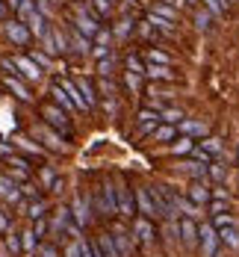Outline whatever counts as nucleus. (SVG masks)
Masks as SVG:
<instances>
[{
  "mask_svg": "<svg viewBox=\"0 0 239 257\" xmlns=\"http://www.w3.org/2000/svg\"><path fill=\"white\" fill-rule=\"evenodd\" d=\"M38 257H56V252H53L50 246H41V248H38Z\"/></svg>",
  "mask_w": 239,
  "mask_h": 257,
  "instance_id": "obj_54",
  "label": "nucleus"
},
{
  "mask_svg": "<svg viewBox=\"0 0 239 257\" xmlns=\"http://www.w3.org/2000/svg\"><path fill=\"white\" fill-rule=\"evenodd\" d=\"M6 12H9V3H6V0H0V21L6 18Z\"/></svg>",
  "mask_w": 239,
  "mask_h": 257,
  "instance_id": "obj_57",
  "label": "nucleus"
},
{
  "mask_svg": "<svg viewBox=\"0 0 239 257\" xmlns=\"http://www.w3.org/2000/svg\"><path fill=\"white\" fill-rule=\"evenodd\" d=\"M133 230H136V236L142 240V242H151L154 240V228H151V219H136V225H133Z\"/></svg>",
  "mask_w": 239,
  "mask_h": 257,
  "instance_id": "obj_21",
  "label": "nucleus"
},
{
  "mask_svg": "<svg viewBox=\"0 0 239 257\" xmlns=\"http://www.w3.org/2000/svg\"><path fill=\"white\" fill-rule=\"evenodd\" d=\"M174 133H177V130H174V124H163V128L154 130V139H157V142H166V139H171Z\"/></svg>",
  "mask_w": 239,
  "mask_h": 257,
  "instance_id": "obj_33",
  "label": "nucleus"
},
{
  "mask_svg": "<svg viewBox=\"0 0 239 257\" xmlns=\"http://www.w3.org/2000/svg\"><path fill=\"white\" fill-rule=\"evenodd\" d=\"M95 42H98V44H109V30H101L95 36Z\"/></svg>",
  "mask_w": 239,
  "mask_h": 257,
  "instance_id": "obj_52",
  "label": "nucleus"
},
{
  "mask_svg": "<svg viewBox=\"0 0 239 257\" xmlns=\"http://www.w3.org/2000/svg\"><path fill=\"white\" fill-rule=\"evenodd\" d=\"M148 24H151L154 30L166 32V36H169V32L174 30V21H169V18H163V15H157V12H148Z\"/></svg>",
  "mask_w": 239,
  "mask_h": 257,
  "instance_id": "obj_18",
  "label": "nucleus"
},
{
  "mask_svg": "<svg viewBox=\"0 0 239 257\" xmlns=\"http://www.w3.org/2000/svg\"><path fill=\"white\" fill-rule=\"evenodd\" d=\"M177 210L186 213L189 219H198V216H201V204H195V201H189V198H177Z\"/></svg>",
  "mask_w": 239,
  "mask_h": 257,
  "instance_id": "obj_23",
  "label": "nucleus"
},
{
  "mask_svg": "<svg viewBox=\"0 0 239 257\" xmlns=\"http://www.w3.org/2000/svg\"><path fill=\"white\" fill-rule=\"evenodd\" d=\"M136 213V195L130 192L127 186H118V216H133Z\"/></svg>",
  "mask_w": 239,
  "mask_h": 257,
  "instance_id": "obj_6",
  "label": "nucleus"
},
{
  "mask_svg": "<svg viewBox=\"0 0 239 257\" xmlns=\"http://www.w3.org/2000/svg\"><path fill=\"white\" fill-rule=\"evenodd\" d=\"M204 6L213 12V15H225V9H228L225 0H204Z\"/></svg>",
  "mask_w": 239,
  "mask_h": 257,
  "instance_id": "obj_40",
  "label": "nucleus"
},
{
  "mask_svg": "<svg viewBox=\"0 0 239 257\" xmlns=\"http://www.w3.org/2000/svg\"><path fill=\"white\" fill-rule=\"evenodd\" d=\"M160 118H163L166 124H180V122H183V112H180V110H174V106H166Z\"/></svg>",
  "mask_w": 239,
  "mask_h": 257,
  "instance_id": "obj_29",
  "label": "nucleus"
},
{
  "mask_svg": "<svg viewBox=\"0 0 239 257\" xmlns=\"http://www.w3.org/2000/svg\"><path fill=\"white\" fill-rule=\"evenodd\" d=\"M145 77H151V80H174L169 65H154V62L145 68Z\"/></svg>",
  "mask_w": 239,
  "mask_h": 257,
  "instance_id": "obj_17",
  "label": "nucleus"
},
{
  "mask_svg": "<svg viewBox=\"0 0 239 257\" xmlns=\"http://www.w3.org/2000/svg\"><path fill=\"white\" fill-rule=\"evenodd\" d=\"M151 12H157V15L169 18V21H177V9H174L171 3H154V9H151Z\"/></svg>",
  "mask_w": 239,
  "mask_h": 257,
  "instance_id": "obj_26",
  "label": "nucleus"
},
{
  "mask_svg": "<svg viewBox=\"0 0 239 257\" xmlns=\"http://www.w3.org/2000/svg\"><path fill=\"white\" fill-rule=\"evenodd\" d=\"M89 6H92L95 15H101V18H106V15L112 12V3H109V0H89Z\"/></svg>",
  "mask_w": 239,
  "mask_h": 257,
  "instance_id": "obj_31",
  "label": "nucleus"
},
{
  "mask_svg": "<svg viewBox=\"0 0 239 257\" xmlns=\"http://www.w3.org/2000/svg\"><path fill=\"white\" fill-rule=\"evenodd\" d=\"M136 204H139V213L145 216V219H154V216H160V210H157V201H154V195L151 190L145 186V190H136Z\"/></svg>",
  "mask_w": 239,
  "mask_h": 257,
  "instance_id": "obj_4",
  "label": "nucleus"
},
{
  "mask_svg": "<svg viewBox=\"0 0 239 257\" xmlns=\"http://www.w3.org/2000/svg\"><path fill=\"white\" fill-rule=\"evenodd\" d=\"M71 216L77 219V225H89V222H92V216H89V204L83 201V195L74 198V213H71Z\"/></svg>",
  "mask_w": 239,
  "mask_h": 257,
  "instance_id": "obj_14",
  "label": "nucleus"
},
{
  "mask_svg": "<svg viewBox=\"0 0 239 257\" xmlns=\"http://www.w3.org/2000/svg\"><path fill=\"white\" fill-rule=\"evenodd\" d=\"M27 27H30V32H33L35 38H44V36L50 32V30H47V24H44V15H41L38 9H35L30 18H27Z\"/></svg>",
  "mask_w": 239,
  "mask_h": 257,
  "instance_id": "obj_12",
  "label": "nucleus"
},
{
  "mask_svg": "<svg viewBox=\"0 0 239 257\" xmlns=\"http://www.w3.org/2000/svg\"><path fill=\"white\" fill-rule=\"evenodd\" d=\"M0 230H9V219H6V213L0 210Z\"/></svg>",
  "mask_w": 239,
  "mask_h": 257,
  "instance_id": "obj_56",
  "label": "nucleus"
},
{
  "mask_svg": "<svg viewBox=\"0 0 239 257\" xmlns=\"http://www.w3.org/2000/svg\"><path fill=\"white\" fill-rule=\"evenodd\" d=\"M68 42H71V50H77V54H92V38L83 36L80 30H71Z\"/></svg>",
  "mask_w": 239,
  "mask_h": 257,
  "instance_id": "obj_11",
  "label": "nucleus"
},
{
  "mask_svg": "<svg viewBox=\"0 0 239 257\" xmlns=\"http://www.w3.org/2000/svg\"><path fill=\"white\" fill-rule=\"evenodd\" d=\"M6 3H9V9H18V6H21L24 0H6Z\"/></svg>",
  "mask_w": 239,
  "mask_h": 257,
  "instance_id": "obj_58",
  "label": "nucleus"
},
{
  "mask_svg": "<svg viewBox=\"0 0 239 257\" xmlns=\"http://www.w3.org/2000/svg\"><path fill=\"white\" fill-rule=\"evenodd\" d=\"M210 190H207L204 184H201V180H198V184H192V186H189V201H195V204H201V207H204L207 201H210Z\"/></svg>",
  "mask_w": 239,
  "mask_h": 257,
  "instance_id": "obj_19",
  "label": "nucleus"
},
{
  "mask_svg": "<svg viewBox=\"0 0 239 257\" xmlns=\"http://www.w3.org/2000/svg\"><path fill=\"white\" fill-rule=\"evenodd\" d=\"M127 71H130V74H145V65L139 62V56L127 54Z\"/></svg>",
  "mask_w": 239,
  "mask_h": 257,
  "instance_id": "obj_37",
  "label": "nucleus"
},
{
  "mask_svg": "<svg viewBox=\"0 0 239 257\" xmlns=\"http://www.w3.org/2000/svg\"><path fill=\"white\" fill-rule=\"evenodd\" d=\"M177 230H180V236H183V246H186V248H192V246H195V240L201 236V230L195 228V222H192L189 216H186V219L177 225Z\"/></svg>",
  "mask_w": 239,
  "mask_h": 257,
  "instance_id": "obj_9",
  "label": "nucleus"
},
{
  "mask_svg": "<svg viewBox=\"0 0 239 257\" xmlns=\"http://www.w3.org/2000/svg\"><path fill=\"white\" fill-rule=\"evenodd\" d=\"M53 100H56V104H59L62 110H77V104L71 100V95L65 92V89H62V83H59V80L53 83Z\"/></svg>",
  "mask_w": 239,
  "mask_h": 257,
  "instance_id": "obj_16",
  "label": "nucleus"
},
{
  "mask_svg": "<svg viewBox=\"0 0 239 257\" xmlns=\"http://www.w3.org/2000/svg\"><path fill=\"white\" fill-rule=\"evenodd\" d=\"M160 122H163V118H160L157 112H151V110L139 112V130H142V133H154V130L160 128Z\"/></svg>",
  "mask_w": 239,
  "mask_h": 257,
  "instance_id": "obj_13",
  "label": "nucleus"
},
{
  "mask_svg": "<svg viewBox=\"0 0 239 257\" xmlns=\"http://www.w3.org/2000/svg\"><path fill=\"white\" fill-rule=\"evenodd\" d=\"M3 30H6V36H9V42L18 44V48H24V44L30 42V36H33L24 21H9V24H3Z\"/></svg>",
  "mask_w": 239,
  "mask_h": 257,
  "instance_id": "obj_3",
  "label": "nucleus"
},
{
  "mask_svg": "<svg viewBox=\"0 0 239 257\" xmlns=\"http://www.w3.org/2000/svg\"><path fill=\"white\" fill-rule=\"evenodd\" d=\"M44 210H47V201H44V198H35L33 204H30V210H27V216H30V219H41V216H44Z\"/></svg>",
  "mask_w": 239,
  "mask_h": 257,
  "instance_id": "obj_27",
  "label": "nucleus"
},
{
  "mask_svg": "<svg viewBox=\"0 0 239 257\" xmlns=\"http://www.w3.org/2000/svg\"><path fill=\"white\" fill-rule=\"evenodd\" d=\"M192 157H195V160H201V162H207V166H210V157H213V154H210V151H204V148H198V145H195V151H192Z\"/></svg>",
  "mask_w": 239,
  "mask_h": 257,
  "instance_id": "obj_47",
  "label": "nucleus"
},
{
  "mask_svg": "<svg viewBox=\"0 0 239 257\" xmlns=\"http://www.w3.org/2000/svg\"><path fill=\"white\" fill-rule=\"evenodd\" d=\"M6 248H9V252H18V248H24V242H21L18 236H9V240H6Z\"/></svg>",
  "mask_w": 239,
  "mask_h": 257,
  "instance_id": "obj_48",
  "label": "nucleus"
},
{
  "mask_svg": "<svg viewBox=\"0 0 239 257\" xmlns=\"http://www.w3.org/2000/svg\"><path fill=\"white\" fill-rule=\"evenodd\" d=\"M21 190H15V180H12V174L9 178H0V198H6L9 204H18L21 201Z\"/></svg>",
  "mask_w": 239,
  "mask_h": 257,
  "instance_id": "obj_10",
  "label": "nucleus"
},
{
  "mask_svg": "<svg viewBox=\"0 0 239 257\" xmlns=\"http://www.w3.org/2000/svg\"><path fill=\"white\" fill-rule=\"evenodd\" d=\"M38 12H41V15H50V3H47V0H38Z\"/></svg>",
  "mask_w": 239,
  "mask_h": 257,
  "instance_id": "obj_55",
  "label": "nucleus"
},
{
  "mask_svg": "<svg viewBox=\"0 0 239 257\" xmlns=\"http://www.w3.org/2000/svg\"><path fill=\"white\" fill-rule=\"evenodd\" d=\"M38 133H41V136L47 139V145H50L53 151H65V145H62V142H59V139H56L53 133H47V130H44V128H38Z\"/></svg>",
  "mask_w": 239,
  "mask_h": 257,
  "instance_id": "obj_36",
  "label": "nucleus"
},
{
  "mask_svg": "<svg viewBox=\"0 0 239 257\" xmlns=\"http://www.w3.org/2000/svg\"><path fill=\"white\" fill-rule=\"evenodd\" d=\"M174 154H192L195 151V142H192V136H183L180 142H174V148H171Z\"/></svg>",
  "mask_w": 239,
  "mask_h": 257,
  "instance_id": "obj_28",
  "label": "nucleus"
},
{
  "mask_svg": "<svg viewBox=\"0 0 239 257\" xmlns=\"http://www.w3.org/2000/svg\"><path fill=\"white\" fill-rule=\"evenodd\" d=\"M186 172H189V174H195V178H204L210 168H207V166H198V162H186Z\"/></svg>",
  "mask_w": 239,
  "mask_h": 257,
  "instance_id": "obj_42",
  "label": "nucleus"
},
{
  "mask_svg": "<svg viewBox=\"0 0 239 257\" xmlns=\"http://www.w3.org/2000/svg\"><path fill=\"white\" fill-rule=\"evenodd\" d=\"M80 248H83V257H101V254H98V248H95L92 242H83V240H80Z\"/></svg>",
  "mask_w": 239,
  "mask_h": 257,
  "instance_id": "obj_46",
  "label": "nucleus"
},
{
  "mask_svg": "<svg viewBox=\"0 0 239 257\" xmlns=\"http://www.w3.org/2000/svg\"><path fill=\"white\" fill-rule=\"evenodd\" d=\"M30 56H33L35 62L41 65V68H50V54H41V50H33Z\"/></svg>",
  "mask_w": 239,
  "mask_h": 257,
  "instance_id": "obj_44",
  "label": "nucleus"
},
{
  "mask_svg": "<svg viewBox=\"0 0 239 257\" xmlns=\"http://www.w3.org/2000/svg\"><path fill=\"white\" fill-rule=\"evenodd\" d=\"M59 83H62V89L71 95V100L77 104V110H89V104H86V98H83V92H80L77 83H71V80H59Z\"/></svg>",
  "mask_w": 239,
  "mask_h": 257,
  "instance_id": "obj_15",
  "label": "nucleus"
},
{
  "mask_svg": "<svg viewBox=\"0 0 239 257\" xmlns=\"http://www.w3.org/2000/svg\"><path fill=\"white\" fill-rule=\"evenodd\" d=\"M21 236H24V240H21V242H24V252H30V254H33V252H35V242H38L35 230H27V234H21Z\"/></svg>",
  "mask_w": 239,
  "mask_h": 257,
  "instance_id": "obj_35",
  "label": "nucleus"
},
{
  "mask_svg": "<svg viewBox=\"0 0 239 257\" xmlns=\"http://www.w3.org/2000/svg\"><path fill=\"white\" fill-rule=\"evenodd\" d=\"M3 83H6V89H9L12 95L18 98V100H24V104H30V100H33V95H30V89H27V86H24V83L18 80V74H9V77H6Z\"/></svg>",
  "mask_w": 239,
  "mask_h": 257,
  "instance_id": "obj_8",
  "label": "nucleus"
},
{
  "mask_svg": "<svg viewBox=\"0 0 239 257\" xmlns=\"http://www.w3.org/2000/svg\"><path fill=\"white\" fill-rule=\"evenodd\" d=\"M237 157H239V154H237Z\"/></svg>",
  "mask_w": 239,
  "mask_h": 257,
  "instance_id": "obj_61",
  "label": "nucleus"
},
{
  "mask_svg": "<svg viewBox=\"0 0 239 257\" xmlns=\"http://www.w3.org/2000/svg\"><path fill=\"white\" fill-rule=\"evenodd\" d=\"M148 60H151L154 65H169V62H171V60L166 56V54H163V50H154V48L148 50Z\"/></svg>",
  "mask_w": 239,
  "mask_h": 257,
  "instance_id": "obj_39",
  "label": "nucleus"
},
{
  "mask_svg": "<svg viewBox=\"0 0 239 257\" xmlns=\"http://www.w3.org/2000/svg\"><path fill=\"white\" fill-rule=\"evenodd\" d=\"M210 174H213L216 180H225V166H222V162H210Z\"/></svg>",
  "mask_w": 239,
  "mask_h": 257,
  "instance_id": "obj_45",
  "label": "nucleus"
},
{
  "mask_svg": "<svg viewBox=\"0 0 239 257\" xmlns=\"http://www.w3.org/2000/svg\"><path fill=\"white\" fill-rule=\"evenodd\" d=\"M112 240H115V236H106V234L98 240V252H101V257H121V252L115 248V242H112Z\"/></svg>",
  "mask_w": 239,
  "mask_h": 257,
  "instance_id": "obj_22",
  "label": "nucleus"
},
{
  "mask_svg": "<svg viewBox=\"0 0 239 257\" xmlns=\"http://www.w3.org/2000/svg\"><path fill=\"white\" fill-rule=\"evenodd\" d=\"M112 68H115L112 56H106V60H98V71H101L103 77H109V74H112Z\"/></svg>",
  "mask_w": 239,
  "mask_h": 257,
  "instance_id": "obj_41",
  "label": "nucleus"
},
{
  "mask_svg": "<svg viewBox=\"0 0 239 257\" xmlns=\"http://www.w3.org/2000/svg\"><path fill=\"white\" fill-rule=\"evenodd\" d=\"M127 30H130V21H118L115 32H118V36H127Z\"/></svg>",
  "mask_w": 239,
  "mask_h": 257,
  "instance_id": "obj_53",
  "label": "nucleus"
},
{
  "mask_svg": "<svg viewBox=\"0 0 239 257\" xmlns=\"http://www.w3.org/2000/svg\"><path fill=\"white\" fill-rule=\"evenodd\" d=\"M21 192L27 195V198H38V186H33V184H24V190Z\"/></svg>",
  "mask_w": 239,
  "mask_h": 257,
  "instance_id": "obj_51",
  "label": "nucleus"
},
{
  "mask_svg": "<svg viewBox=\"0 0 239 257\" xmlns=\"http://www.w3.org/2000/svg\"><path fill=\"white\" fill-rule=\"evenodd\" d=\"M109 3H115V0H109Z\"/></svg>",
  "mask_w": 239,
  "mask_h": 257,
  "instance_id": "obj_60",
  "label": "nucleus"
},
{
  "mask_svg": "<svg viewBox=\"0 0 239 257\" xmlns=\"http://www.w3.org/2000/svg\"><path fill=\"white\" fill-rule=\"evenodd\" d=\"M201 148H204V151H210V154H222V139L210 136V139H204V142H201Z\"/></svg>",
  "mask_w": 239,
  "mask_h": 257,
  "instance_id": "obj_34",
  "label": "nucleus"
},
{
  "mask_svg": "<svg viewBox=\"0 0 239 257\" xmlns=\"http://www.w3.org/2000/svg\"><path fill=\"white\" fill-rule=\"evenodd\" d=\"M41 184H44V186H53V184H56V172H53V166H44V168H41Z\"/></svg>",
  "mask_w": 239,
  "mask_h": 257,
  "instance_id": "obj_38",
  "label": "nucleus"
},
{
  "mask_svg": "<svg viewBox=\"0 0 239 257\" xmlns=\"http://www.w3.org/2000/svg\"><path fill=\"white\" fill-rule=\"evenodd\" d=\"M180 130H183L186 136H204L207 124L204 122H195V118H183V122H180Z\"/></svg>",
  "mask_w": 239,
  "mask_h": 257,
  "instance_id": "obj_20",
  "label": "nucleus"
},
{
  "mask_svg": "<svg viewBox=\"0 0 239 257\" xmlns=\"http://www.w3.org/2000/svg\"><path fill=\"white\" fill-rule=\"evenodd\" d=\"M15 74L24 77V80H38L41 77V65L35 62L33 56H15Z\"/></svg>",
  "mask_w": 239,
  "mask_h": 257,
  "instance_id": "obj_2",
  "label": "nucleus"
},
{
  "mask_svg": "<svg viewBox=\"0 0 239 257\" xmlns=\"http://www.w3.org/2000/svg\"><path fill=\"white\" fill-rule=\"evenodd\" d=\"M77 86H80V92H83V98H86V104H89V106H95V104H98V95H95V86H92L89 80H77Z\"/></svg>",
  "mask_w": 239,
  "mask_h": 257,
  "instance_id": "obj_25",
  "label": "nucleus"
},
{
  "mask_svg": "<svg viewBox=\"0 0 239 257\" xmlns=\"http://www.w3.org/2000/svg\"><path fill=\"white\" fill-rule=\"evenodd\" d=\"M228 225H234V219H231L228 213H219V216L213 219V228H219V230H222V228H228Z\"/></svg>",
  "mask_w": 239,
  "mask_h": 257,
  "instance_id": "obj_43",
  "label": "nucleus"
},
{
  "mask_svg": "<svg viewBox=\"0 0 239 257\" xmlns=\"http://www.w3.org/2000/svg\"><path fill=\"white\" fill-rule=\"evenodd\" d=\"M210 210H213V216H219V213H225V201H222V198H216V201L210 204Z\"/></svg>",
  "mask_w": 239,
  "mask_h": 257,
  "instance_id": "obj_50",
  "label": "nucleus"
},
{
  "mask_svg": "<svg viewBox=\"0 0 239 257\" xmlns=\"http://www.w3.org/2000/svg\"><path fill=\"white\" fill-rule=\"evenodd\" d=\"M41 116L47 118V124L50 128H56V130H68V118H65V112L59 110V106H41Z\"/></svg>",
  "mask_w": 239,
  "mask_h": 257,
  "instance_id": "obj_7",
  "label": "nucleus"
},
{
  "mask_svg": "<svg viewBox=\"0 0 239 257\" xmlns=\"http://www.w3.org/2000/svg\"><path fill=\"white\" fill-rule=\"evenodd\" d=\"M210 21H213V12L210 9H198L195 12V27L198 30H210Z\"/></svg>",
  "mask_w": 239,
  "mask_h": 257,
  "instance_id": "obj_30",
  "label": "nucleus"
},
{
  "mask_svg": "<svg viewBox=\"0 0 239 257\" xmlns=\"http://www.w3.org/2000/svg\"><path fill=\"white\" fill-rule=\"evenodd\" d=\"M15 12H18V18H21V21L27 24V18H30V15L35 12V0H24V3H21V6H18Z\"/></svg>",
  "mask_w": 239,
  "mask_h": 257,
  "instance_id": "obj_32",
  "label": "nucleus"
},
{
  "mask_svg": "<svg viewBox=\"0 0 239 257\" xmlns=\"http://www.w3.org/2000/svg\"><path fill=\"white\" fill-rule=\"evenodd\" d=\"M183 3H195V0H183Z\"/></svg>",
  "mask_w": 239,
  "mask_h": 257,
  "instance_id": "obj_59",
  "label": "nucleus"
},
{
  "mask_svg": "<svg viewBox=\"0 0 239 257\" xmlns=\"http://www.w3.org/2000/svg\"><path fill=\"white\" fill-rule=\"evenodd\" d=\"M74 30H80L83 36L95 38V36L101 32V24H98V18H95V15H89L86 9H77V15H74Z\"/></svg>",
  "mask_w": 239,
  "mask_h": 257,
  "instance_id": "obj_1",
  "label": "nucleus"
},
{
  "mask_svg": "<svg viewBox=\"0 0 239 257\" xmlns=\"http://www.w3.org/2000/svg\"><path fill=\"white\" fill-rule=\"evenodd\" d=\"M219 240H222L225 246H231V248H239V234H237V228L234 225L222 228V230H219Z\"/></svg>",
  "mask_w": 239,
  "mask_h": 257,
  "instance_id": "obj_24",
  "label": "nucleus"
},
{
  "mask_svg": "<svg viewBox=\"0 0 239 257\" xmlns=\"http://www.w3.org/2000/svg\"><path fill=\"white\" fill-rule=\"evenodd\" d=\"M216 246H219V234L213 225H201V257H216Z\"/></svg>",
  "mask_w": 239,
  "mask_h": 257,
  "instance_id": "obj_5",
  "label": "nucleus"
},
{
  "mask_svg": "<svg viewBox=\"0 0 239 257\" xmlns=\"http://www.w3.org/2000/svg\"><path fill=\"white\" fill-rule=\"evenodd\" d=\"M65 257H83V248H80V242H74L65 248Z\"/></svg>",
  "mask_w": 239,
  "mask_h": 257,
  "instance_id": "obj_49",
  "label": "nucleus"
}]
</instances>
